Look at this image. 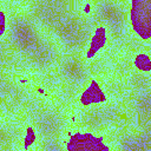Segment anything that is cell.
<instances>
[{
  "instance_id": "cell-1",
  "label": "cell",
  "mask_w": 151,
  "mask_h": 151,
  "mask_svg": "<svg viewBox=\"0 0 151 151\" xmlns=\"http://www.w3.org/2000/svg\"><path fill=\"white\" fill-rule=\"evenodd\" d=\"M151 1H132L130 8V21L134 33L145 41L150 39V18H151Z\"/></svg>"
},
{
  "instance_id": "cell-2",
  "label": "cell",
  "mask_w": 151,
  "mask_h": 151,
  "mask_svg": "<svg viewBox=\"0 0 151 151\" xmlns=\"http://www.w3.org/2000/svg\"><path fill=\"white\" fill-rule=\"evenodd\" d=\"M106 96L104 90L101 88V86L99 85V83L97 80H92L91 84L88 85V87L80 94L79 97V103L83 106H87V105H92V104H99L105 101Z\"/></svg>"
},
{
  "instance_id": "cell-3",
  "label": "cell",
  "mask_w": 151,
  "mask_h": 151,
  "mask_svg": "<svg viewBox=\"0 0 151 151\" xmlns=\"http://www.w3.org/2000/svg\"><path fill=\"white\" fill-rule=\"evenodd\" d=\"M105 44H106V28L103 25H100L96 28V31L92 35V39H91L90 45L86 50L85 57L87 59L94 58L104 48Z\"/></svg>"
},
{
  "instance_id": "cell-4",
  "label": "cell",
  "mask_w": 151,
  "mask_h": 151,
  "mask_svg": "<svg viewBox=\"0 0 151 151\" xmlns=\"http://www.w3.org/2000/svg\"><path fill=\"white\" fill-rule=\"evenodd\" d=\"M133 64L136 66V68L143 73L149 74L151 71V63H150V57H149V52H140L138 53L134 59H133Z\"/></svg>"
},
{
  "instance_id": "cell-5",
  "label": "cell",
  "mask_w": 151,
  "mask_h": 151,
  "mask_svg": "<svg viewBox=\"0 0 151 151\" xmlns=\"http://www.w3.org/2000/svg\"><path fill=\"white\" fill-rule=\"evenodd\" d=\"M37 140V133H35V130L33 129V126L28 125L26 127V133L24 136V139H22V146H24V150L27 151Z\"/></svg>"
},
{
  "instance_id": "cell-6",
  "label": "cell",
  "mask_w": 151,
  "mask_h": 151,
  "mask_svg": "<svg viewBox=\"0 0 151 151\" xmlns=\"http://www.w3.org/2000/svg\"><path fill=\"white\" fill-rule=\"evenodd\" d=\"M5 29H6V15H5V13L0 9V37L4 34Z\"/></svg>"
},
{
  "instance_id": "cell-7",
  "label": "cell",
  "mask_w": 151,
  "mask_h": 151,
  "mask_svg": "<svg viewBox=\"0 0 151 151\" xmlns=\"http://www.w3.org/2000/svg\"><path fill=\"white\" fill-rule=\"evenodd\" d=\"M19 81H20V84H22V85H25V84H28V83H29L28 78H25V77H21V78L19 79Z\"/></svg>"
}]
</instances>
